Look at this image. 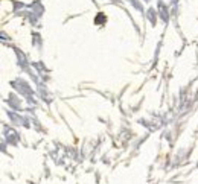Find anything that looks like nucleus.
Listing matches in <instances>:
<instances>
[]
</instances>
